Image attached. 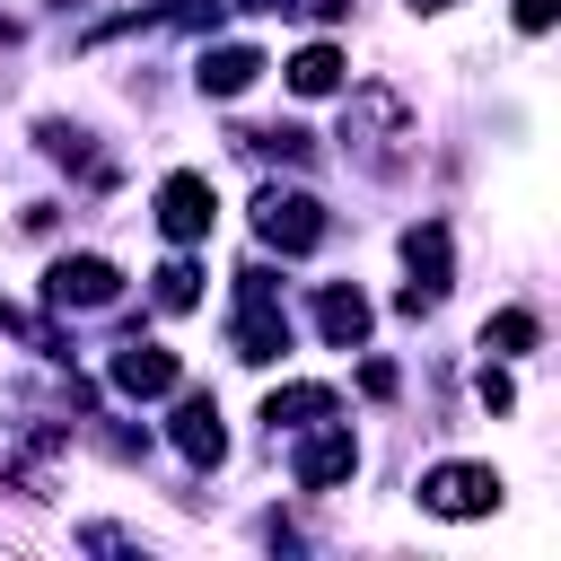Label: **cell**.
<instances>
[{
	"label": "cell",
	"mask_w": 561,
	"mask_h": 561,
	"mask_svg": "<svg viewBox=\"0 0 561 561\" xmlns=\"http://www.w3.org/2000/svg\"><path fill=\"white\" fill-rule=\"evenodd\" d=\"M333 412V386H272L263 394V421L272 430H307V421H324Z\"/></svg>",
	"instance_id": "cell-13"
},
{
	"label": "cell",
	"mask_w": 561,
	"mask_h": 561,
	"mask_svg": "<svg viewBox=\"0 0 561 561\" xmlns=\"http://www.w3.org/2000/svg\"><path fill=\"white\" fill-rule=\"evenodd\" d=\"M237 9H298V0H237Z\"/></svg>",
	"instance_id": "cell-19"
},
{
	"label": "cell",
	"mask_w": 561,
	"mask_h": 561,
	"mask_svg": "<svg viewBox=\"0 0 561 561\" xmlns=\"http://www.w3.org/2000/svg\"><path fill=\"white\" fill-rule=\"evenodd\" d=\"M175 447H184V465H219L228 456V430H219V403L210 394H184L175 403Z\"/></svg>",
	"instance_id": "cell-11"
},
{
	"label": "cell",
	"mask_w": 561,
	"mask_h": 561,
	"mask_svg": "<svg viewBox=\"0 0 561 561\" xmlns=\"http://www.w3.org/2000/svg\"><path fill=\"white\" fill-rule=\"evenodd\" d=\"M289 88H298V96H333V88H342V53H333V44H307V53L289 61Z\"/></svg>",
	"instance_id": "cell-14"
},
{
	"label": "cell",
	"mask_w": 561,
	"mask_h": 561,
	"mask_svg": "<svg viewBox=\"0 0 561 561\" xmlns=\"http://www.w3.org/2000/svg\"><path fill=\"white\" fill-rule=\"evenodd\" d=\"M316 333H324L333 351H359V342H368V298H359L351 280H324V289H316Z\"/></svg>",
	"instance_id": "cell-10"
},
{
	"label": "cell",
	"mask_w": 561,
	"mask_h": 561,
	"mask_svg": "<svg viewBox=\"0 0 561 561\" xmlns=\"http://www.w3.org/2000/svg\"><path fill=\"white\" fill-rule=\"evenodd\" d=\"M210 219H219V193H210V175H167V184H158V228H167L175 245L210 237Z\"/></svg>",
	"instance_id": "cell-7"
},
{
	"label": "cell",
	"mask_w": 561,
	"mask_h": 561,
	"mask_svg": "<svg viewBox=\"0 0 561 561\" xmlns=\"http://www.w3.org/2000/svg\"><path fill=\"white\" fill-rule=\"evenodd\" d=\"M280 351H289V316H280V289H272V272H263V263H245V272H237V359L272 368Z\"/></svg>",
	"instance_id": "cell-1"
},
{
	"label": "cell",
	"mask_w": 561,
	"mask_h": 561,
	"mask_svg": "<svg viewBox=\"0 0 561 561\" xmlns=\"http://www.w3.org/2000/svg\"><path fill=\"white\" fill-rule=\"evenodd\" d=\"M403 263H412V280H403V298H394V307H403V316H430V307L447 298V228H438V219H421V228L403 237Z\"/></svg>",
	"instance_id": "cell-5"
},
{
	"label": "cell",
	"mask_w": 561,
	"mask_h": 561,
	"mask_svg": "<svg viewBox=\"0 0 561 561\" xmlns=\"http://www.w3.org/2000/svg\"><path fill=\"white\" fill-rule=\"evenodd\" d=\"M351 473H359L351 421H324L316 438H298V491H333V482H351Z\"/></svg>",
	"instance_id": "cell-8"
},
{
	"label": "cell",
	"mask_w": 561,
	"mask_h": 561,
	"mask_svg": "<svg viewBox=\"0 0 561 561\" xmlns=\"http://www.w3.org/2000/svg\"><path fill=\"white\" fill-rule=\"evenodd\" d=\"M482 403H491V412H508V403H517V386H508V368H482Z\"/></svg>",
	"instance_id": "cell-17"
},
{
	"label": "cell",
	"mask_w": 561,
	"mask_h": 561,
	"mask_svg": "<svg viewBox=\"0 0 561 561\" xmlns=\"http://www.w3.org/2000/svg\"><path fill=\"white\" fill-rule=\"evenodd\" d=\"M158 307H175V316H184V307H202V272H193L184 254H175V263H158Z\"/></svg>",
	"instance_id": "cell-16"
},
{
	"label": "cell",
	"mask_w": 561,
	"mask_h": 561,
	"mask_svg": "<svg viewBox=\"0 0 561 561\" xmlns=\"http://www.w3.org/2000/svg\"><path fill=\"white\" fill-rule=\"evenodd\" d=\"M535 333H543V324H535L526 307H500V316L482 324V351H500V359H517V351H535Z\"/></svg>",
	"instance_id": "cell-15"
},
{
	"label": "cell",
	"mask_w": 561,
	"mask_h": 561,
	"mask_svg": "<svg viewBox=\"0 0 561 561\" xmlns=\"http://www.w3.org/2000/svg\"><path fill=\"white\" fill-rule=\"evenodd\" d=\"M114 386H123V394H175V351L123 342V351H114Z\"/></svg>",
	"instance_id": "cell-12"
},
{
	"label": "cell",
	"mask_w": 561,
	"mask_h": 561,
	"mask_svg": "<svg viewBox=\"0 0 561 561\" xmlns=\"http://www.w3.org/2000/svg\"><path fill=\"white\" fill-rule=\"evenodd\" d=\"M254 79H263V53H254V44H210V53L193 61V88H202V96H245Z\"/></svg>",
	"instance_id": "cell-9"
},
{
	"label": "cell",
	"mask_w": 561,
	"mask_h": 561,
	"mask_svg": "<svg viewBox=\"0 0 561 561\" xmlns=\"http://www.w3.org/2000/svg\"><path fill=\"white\" fill-rule=\"evenodd\" d=\"M412 9H456V0H412Z\"/></svg>",
	"instance_id": "cell-21"
},
{
	"label": "cell",
	"mask_w": 561,
	"mask_h": 561,
	"mask_svg": "<svg viewBox=\"0 0 561 561\" xmlns=\"http://www.w3.org/2000/svg\"><path fill=\"white\" fill-rule=\"evenodd\" d=\"M44 298H53V307H114V298H123V272H114L105 254H61V263L44 272Z\"/></svg>",
	"instance_id": "cell-6"
},
{
	"label": "cell",
	"mask_w": 561,
	"mask_h": 561,
	"mask_svg": "<svg viewBox=\"0 0 561 561\" xmlns=\"http://www.w3.org/2000/svg\"><path fill=\"white\" fill-rule=\"evenodd\" d=\"M342 140L386 175V167H403V140H412V114H403V96L394 88H359L351 96V123H342Z\"/></svg>",
	"instance_id": "cell-2"
},
{
	"label": "cell",
	"mask_w": 561,
	"mask_h": 561,
	"mask_svg": "<svg viewBox=\"0 0 561 561\" xmlns=\"http://www.w3.org/2000/svg\"><path fill=\"white\" fill-rule=\"evenodd\" d=\"M0 324H18V307H9V298H0Z\"/></svg>",
	"instance_id": "cell-20"
},
{
	"label": "cell",
	"mask_w": 561,
	"mask_h": 561,
	"mask_svg": "<svg viewBox=\"0 0 561 561\" xmlns=\"http://www.w3.org/2000/svg\"><path fill=\"white\" fill-rule=\"evenodd\" d=\"M552 18H561V0H517V26H526V35H543Z\"/></svg>",
	"instance_id": "cell-18"
},
{
	"label": "cell",
	"mask_w": 561,
	"mask_h": 561,
	"mask_svg": "<svg viewBox=\"0 0 561 561\" xmlns=\"http://www.w3.org/2000/svg\"><path fill=\"white\" fill-rule=\"evenodd\" d=\"M421 508L430 517H491L500 508V473L491 465H430L421 473Z\"/></svg>",
	"instance_id": "cell-4"
},
{
	"label": "cell",
	"mask_w": 561,
	"mask_h": 561,
	"mask_svg": "<svg viewBox=\"0 0 561 561\" xmlns=\"http://www.w3.org/2000/svg\"><path fill=\"white\" fill-rule=\"evenodd\" d=\"M254 237L280 245V254H307V245H324V202L298 193V184H263L254 193Z\"/></svg>",
	"instance_id": "cell-3"
}]
</instances>
